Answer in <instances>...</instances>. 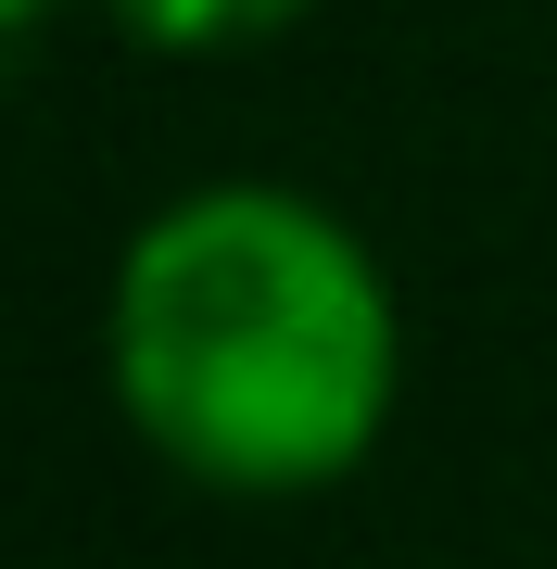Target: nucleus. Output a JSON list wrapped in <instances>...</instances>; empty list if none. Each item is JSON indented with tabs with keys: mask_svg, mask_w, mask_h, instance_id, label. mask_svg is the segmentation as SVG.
<instances>
[{
	"mask_svg": "<svg viewBox=\"0 0 557 569\" xmlns=\"http://www.w3.org/2000/svg\"><path fill=\"white\" fill-rule=\"evenodd\" d=\"M102 380L178 481L291 507L380 456L406 392V305L368 228L291 178H203L152 203L102 291Z\"/></svg>",
	"mask_w": 557,
	"mask_h": 569,
	"instance_id": "nucleus-1",
	"label": "nucleus"
},
{
	"mask_svg": "<svg viewBox=\"0 0 557 569\" xmlns=\"http://www.w3.org/2000/svg\"><path fill=\"white\" fill-rule=\"evenodd\" d=\"M305 13L317 0H115V26L152 39V51H253V39H279Z\"/></svg>",
	"mask_w": 557,
	"mask_h": 569,
	"instance_id": "nucleus-2",
	"label": "nucleus"
},
{
	"mask_svg": "<svg viewBox=\"0 0 557 569\" xmlns=\"http://www.w3.org/2000/svg\"><path fill=\"white\" fill-rule=\"evenodd\" d=\"M51 13V0H0V39H13V26H39Z\"/></svg>",
	"mask_w": 557,
	"mask_h": 569,
	"instance_id": "nucleus-3",
	"label": "nucleus"
}]
</instances>
